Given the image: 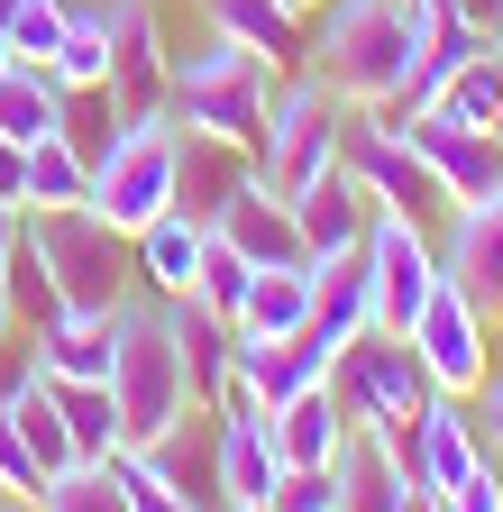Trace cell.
I'll return each instance as SVG.
<instances>
[{
	"instance_id": "24",
	"label": "cell",
	"mask_w": 503,
	"mask_h": 512,
	"mask_svg": "<svg viewBox=\"0 0 503 512\" xmlns=\"http://www.w3.org/2000/svg\"><path fill=\"white\" fill-rule=\"evenodd\" d=\"M202 220H183V211H156L138 238H129V256H138V284L156 293V302H183L193 293V275H202Z\"/></svg>"
},
{
	"instance_id": "23",
	"label": "cell",
	"mask_w": 503,
	"mask_h": 512,
	"mask_svg": "<svg viewBox=\"0 0 503 512\" xmlns=\"http://www.w3.org/2000/svg\"><path fill=\"white\" fill-rule=\"evenodd\" d=\"M293 220H302V247H311V256H348V247L366 238L375 202L348 183V165H330L321 183H302V192H293Z\"/></svg>"
},
{
	"instance_id": "3",
	"label": "cell",
	"mask_w": 503,
	"mask_h": 512,
	"mask_svg": "<svg viewBox=\"0 0 503 512\" xmlns=\"http://www.w3.org/2000/svg\"><path fill=\"white\" fill-rule=\"evenodd\" d=\"M275 83H284V64H266L257 46H238V37H211L202 55H174L165 119L220 128V138L257 147V128H266V110H275Z\"/></svg>"
},
{
	"instance_id": "42",
	"label": "cell",
	"mask_w": 503,
	"mask_h": 512,
	"mask_svg": "<svg viewBox=\"0 0 503 512\" xmlns=\"http://www.w3.org/2000/svg\"><path fill=\"white\" fill-rule=\"evenodd\" d=\"M458 10H467V19H476V28L494 37V19H503V0H458Z\"/></svg>"
},
{
	"instance_id": "44",
	"label": "cell",
	"mask_w": 503,
	"mask_h": 512,
	"mask_svg": "<svg viewBox=\"0 0 503 512\" xmlns=\"http://www.w3.org/2000/svg\"><path fill=\"white\" fill-rule=\"evenodd\" d=\"M494 46H503V19H494Z\"/></svg>"
},
{
	"instance_id": "43",
	"label": "cell",
	"mask_w": 503,
	"mask_h": 512,
	"mask_svg": "<svg viewBox=\"0 0 503 512\" xmlns=\"http://www.w3.org/2000/svg\"><path fill=\"white\" fill-rule=\"evenodd\" d=\"M284 10H302V19H311V10H321V0H284Z\"/></svg>"
},
{
	"instance_id": "37",
	"label": "cell",
	"mask_w": 503,
	"mask_h": 512,
	"mask_svg": "<svg viewBox=\"0 0 503 512\" xmlns=\"http://www.w3.org/2000/svg\"><path fill=\"white\" fill-rule=\"evenodd\" d=\"M0 494H10V503H37V494H46V467H37V448L19 439L10 403H0Z\"/></svg>"
},
{
	"instance_id": "38",
	"label": "cell",
	"mask_w": 503,
	"mask_h": 512,
	"mask_svg": "<svg viewBox=\"0 0 503 512\" xmlns=\"http://www.w3.org/2000/svg\"><path fill=\"white\" fill-rule=\"evenodd\" d=\"M266 512H339V476L330 467H284Z\"/></svg>"
},
{
	"instance_id": "30",
	"label": "cell",
	"mask_w": 503,
	"mask_h": 512,
	"mask_svg": "<svg viewBox=\"0 0 503 512\" xmlns=\"http://www.w3.org/2000/svg\"><path fill=\"white\" fill-rule=\"evenodd\" d=\"M430 110H449V119H467V128H485V138H503V46L485 37L458 74H449V92H439Z\"/></svg>"
},
{
	"instance_id": "12",
	"label": "cell",
	"mask_w": 503,
	"mask_h": 512,
	"mask_svg": "<svg viewBox=\"0 0 503 512\" xmlns=\"http://www.w3.org/2000/svg\"><path fill=\"white\" fill-rule=\"evenodd\" d=\"M330 476H339V512H430V494L412 476V430H366V421H348Z\"/></svg>"
},
{
	"instance_id": "21",
	"label": "cell",
	"mask_w": 503,
	"mask_h": 512,
	"mask_svg": "<svg viewBox=\"0 0 503 512\" xmlns=\"http://www.w3.org/2000/svg\"><path fill=\"white\" fill-rule=\"evenodd\" d=\"M165 330H174V348H183V375H193V403L211 412V403H220V384L238 375V330H229L220 311H202L193 293H183V302H165Z\"/></svg>"
},
{
	"instance_id": "19",
	"label": "cell",
	"mask_w": 503,
	"mask_h": 512,
	"mask_svg": "<svg viewBox=\"0 0 503 512\" xmlns=\"http://www.w3.org/2000/svg\"><path fill=\"white\" fill-rule=\"evenodd\" d=\"M485 46V28L467 19V10H421V46H412V74H403V92L385 101V119H412V110H430L439 92H449V74Z\"/></svg>"
},
{
	"instance_id": "15",
	"label": "cell",
	"mask_w": 503,
	"mask_h": 512,
	"mask_svg": "<svg viewBox=\"0 0 503 512\" xmlns=\"http://www.w3.org/2000/svg\"><path fill=\"white\" fill-rule=\"evenodd\" d=\"M439 275H449V284L494 320V330H503V192H494V202H449Z\"/></svg>"
},
{
	"instance_id": "29",
	"label": "cell",
	"mask_w": 503,
	"mask_h": 512,
	"mask_svg": "<svg viewBox=\"0 0 503 512\" xmlns=\"http://www.w3.org/2000/svg\"><path fill=\"white\" fill-rule=\"evenodd\" d=\"M74 202H92V147L83 128H55L28 147V211H74Z\"/></svg>"
},
{
	"instance_id": "26",
	"label": "cell",
	"mask_w": 503,
	"mask_h": 512,
	"mask_svg": "<svg viewBox=\"0 0 503 512\" xmlns=\"http://www.w3.org/2000/svg\"><path fill=\"white\" fill-rule=\"evenodd\" d=\"M110 348H119V311H55L46 330H28V357L46 375H110Z\"/></svg>"
},
{
	"instance_id": "22",
	"label": "cell",
	"mask_w": 503,
	"mask_h": 512,
	"mask_svg": "<svg viewBox=\"0 0 503 512\" xmlns=\"http://www.w3.org/2000/svg\"><path fill=\"white\" fill-rule=\"evenodd\" d=\"M55 128H74V92L46 74V64H19V55H0V138H55Z\"/></svg>"
},
{
	"instance_id": "14",
	"label": "cell",
	"mask_w": 503,
	"mask_h": 512,
	"mask_svg": "<svg viewBox=\"0 0 503 512\" xmlns=\"http://www.w3.org/2000/svg\"><path fill=\"white\" fill-rule=\"evenodd\" d=\"M485 467V439H476V403L467 394H430L412 421V476L430 494V512H458L467 476Z\"/></svg>"
},
{
	"instance_id": "33",
	"label": "cell",
	"mask_w": 503,
	"mask_h": 512,
	"mask_svg": "<svg viewBox=\"0 0 503 512\" xmlns=\"http://www.w3.org/2000/svg\"><path fill=\"white\" fill-rule=\"evenodd\" d=\"M0 311H10L19 330H46V320L65 311V293H55V275H46V256H37L28 220H19V256H10V284H0Z\"/></svg>"
},
{
	"instance_id": "16",
	"label": "cell",
	"mask_w": 503,
	"mask_h": 512,
	"mask_svg": "<svg viewBox=\"0 0 503 512\" xmlns=\"http://www.w3.org/2000/svg\"><path fill=\"white\" fill-rule=\"evenodd\" d=\"M211 238H229V247L247 256V266H311V247H302V220H293V202H284L275 183H257V174H247V183L229 192V202L211 211Z\"/></svg>"
},
{
	"instance_id": "41",
	"label": "cell",
	"mask_w": 503,
	"mask_h": 512,
	"mask_svg": "<svg viewBox=\"0 0 503 512\" xmlns=\"http://www.w3.org/2000/svg\"><path fill=\"white\" fill-rule=\"evenodd\" d=\"M19 220H28L19 202H0V284H10V256H19Z\"/></svg>"
},
{
	"instance_id": "17",
	"label": "cell",
	"mask_w": 503,
	"mask_h": 512,
	"mask_svg": "<svg viewBox=\"0 0 503 512\" xmlns=\"http://www.w3.org/2000/svg\"><path fill=\"white\" fill-rule=\"evenodd\" d=\"M247 174H257V147L220 138V128H183V119H174V211H183V220L211 229V211L229 202Z\"/></svg>"
},
{
	"instance_id": "40",
	"label": "cell",
	"mask_w": 503,
	"mask_h": 512,
	"mask_svg": "<svg viewBox=\"0 0 503 512\" xmlns=\"http://www.w3.org/2000/svg\"><path fill=\"white\" fill-rule=\"evenodd\" d=\"M0 202L28 211V147H19V138H0Z\"/></svg>"
},
{
	"instance_id": "7",
	"label": "cell",
	"mask_w": 503,
	"mask_h": 512,
	"mask_svg": "<svg viewBox=\"0 0 503 512\" xmlns=\"http://www.w3.org/2000/svg\"><path fill=\"white\" fill-rule=\"evenodd\" d=\"M92 211L129 238L174 211V119H110V138L92 147Z\"/></svg>"
},
{
	"instance_id": "35",
	"label": "cell",
	"mask_w": 503,
	"mask_h": 512,
	"mask_svg": "<svg viewBox=\"0 0 503 512\" xmlns=\"http://www.w3.org/2000/svg\"><path fill=\"white\" fill-rule=\"evenodd\" d=\"M101 467H110V494H119V512H183V503H174V485H165V467H156V448L119 439Z\"/></svg>"
},
{
	"instance_id": "8",
	"label": "cell",
	"mask_w": 503,
	"mask_h": 512,
	"mask_svg": "<svg viewBox=\"0 0 503 512\" xmlns=\"http://www.w3.org/2000/svg\"><path fill=\"white\" fill-rule=\"evenodd\" d=\"M357 266H366L375 320H385V330H412V311H421L430 284H439V238H430L421 211H375L366 238H357Z\"/></svg>"
},
{
	"instance_id": "34",
	"label": "cell",
	"mask_w": 503,
	"mask_h": 512,
	"mask_svg": "<svg viewBox=\"0 0 503 512\" xmlns=\"http://www.w3.org/2000/svg\"><path fill=\"white\" fill-rule=\"evenodd\" d=\"M65 19H74V0H0V55L46 64L65 46Z\"/></svg>"
},
{
	"instance_id": "18",
	"label": "cell",
	"mask_w": 503,
	"mask_h": 512,
	"mask_svg": "<svg viewBox=\"0 0 503 512\" xmlns=\"http://www.w3.org/2000/svg\"><path fill=\"white\" fill-rule=\"evenodd\" d=\"M275 476H284V458H275V439H266V412L247 421V412H220V439H211V485H220V503L229 512H266L275 503Z\"/></svg>"
},
{
	"instance_id": "1",
	"label": "cell",
	"mask_w": 503,
	"mask_h": 512,
	"mask_svg": "<svg viewBox=\"0 0 503 512\" xmlns=\"http://www.w3.org/2000/svg\"><path fill=\"white\" fill-rule=\"evenodd\" d=\"M321 28L302 37V64L321 74L348 110H385L412 74L421 46V0H321Z\"/></svg>"
},
{
	"instance_id": "10",
	"label": "cell",
	"mask_w": 503,
	"mask_h": 512,
	"mask_svg": "<svg viewBox=\"0 0 503 512\" xmlns=\"http://www.w3.org/2000/svg\"><path fill=\"white\" fill-rule=\"evenodd\" d=\"M403 339H412V357L430 366L439 394H467V403H476V384L494 375V320H485L449 275L430 284V302L412 311V330H403Z\"/></svg>"
},
{
	"instance_id": "5",
	"label": "cell",
	"mask_w": 503,
	"mask_h": 512,
	"mask_svg": "<svg viewBox=\"0 0 503 512\" xmlns=\"http://www.w3.org/2000/svg\"><path fill=\"white\" fill-rule=\"evenodd\" d=\"M28 238L46 256L55 293H65V311H119V293L138 284L129 229H110L92 202H74V211H28Z\"/></svg>"
},
{
	"instance_id": "13",
	"label": "cell",
	"mask_w": 503,
	"mask_h": 512,
	"mask_svg": "<svg viewBox=\"0 0 503 512\" xmlns=\"http://www.w3.org/2000/svg\"><path fill=\"white\" fill-rule=\"evenodd\" d=\"M394 128L421 147L439 202H494V192H503V138H485V128H467V119H449V110H412V119H394Z\"/></svg>"
},
{
	"instance_id": "9",
	"label": "cell",
	"mask_w": 503,
	"mask_h": 512,
	"mask_svg": "<svg viewBox=\"0 0 503 512\" xmlns=\"http://www.w3.org/2000/svg\"><path fill=\"white\" fill-rule=\"evenodd\" d=\"M339 165H348V183L366 192L375 211H421V220H430V211H449V202H439V183H430V165H421V147L403 138L385 110H348Z\"/></svg>"
},
{
	"instance_id": "28",
	"label": "cell",
	"mask_w": 503,
	"mask_h": 512,
	"mask_svg": "<svg viewBox=\"0 0 503 512\" xmlns=\"http://www.w3.org/2000/svg\"><path fill=\"white\" fill-rule=\"evenodd\" d=\"M311 330V266H257L238 302V339H293Z\"/></svg>"
},
{
	"instance_id": "2",
	"label": "cell",
	"mask_w": 503,
	"mask_h": 512,
	"mask_svg": "<svg viewBox=\"0 0 503 512\" xmlns=\"http://www.w3.org/2000/svg\"><path fill=\"white\" fill-rule=\"evenodd\" d=\"M110 403H119V439H165L193 403V375H183V348L165 330V302L147 284H129V302H119V348H110Z\"/></svg>"
},
{
	"instance_id": "6",
	"label": "cell",
	"mask_w": 503,
	"mask_h": 512,
	"mask_svg": "<svg viewBox=\"0 0 503 512\" xmlns=\"http://www.w3.org/2000/svg\"><path fill=\"white\" fill-rule=\"evenodd\" d=\"M330 394H339V412H348V421H366V430H412V421H421V403L439 394V384H430V366L412 357V339H403V330L366 320V330L330 357Z\"/></svg>"
},
{
	"instance_id": "36",
	"label": "cell",
	"mask_w": 503,
	"mask_h": 512,
	"mask_svg": "<svg viewBox=\"0 0 503 512\" xmlns=\"http://www.w3.org/2000/svg\"><path fill=\"white\" fill-rule=\"evenodd\" d=\"M247 275H257V266H247V256H238L229 238H202V275H193V302H202V311H220L229 330H238V302H247Z\"/></svg>"
},
{
	"instance_id": "20",
	"label": "cell",
	"mask_w": 503,
	"mask_h": 512,
	"mask_svg": "<svg viewBox=\"0 0 503 512\" xmlns=\"http://www.w3.org/2000/svg\"><path fill=\"white\" fill-rule=\"evenodd\" d=\"M266 439H275L284 467H330L339 439H348V412H339V394H330V375L302 384V394H284V403L266 412Z\"/></svg>"
},
{
	"instance_id": "27",
	"label": "cell",
	"mask_w": 503,
	"mask_h": 512,
	"mask_svg": "<svg viewBox=\"0 0 503 512\" xmlns=\"http://www.w3.org/2000/svg\"><path fill=\"white\" fill-rule=\"evenodd\" d=\"M202 28L211 37H238V46H257L266 64H302V10H284V0H193Z\"/></svg>"
},
{
	"instance_id": "11",
	"label": "cell",
	"mask_w": 503,
	"mask_h": 512,
	"mask_svg": "<svg viewBox=\"0 0 503 512\" xmlns=\"http://www.w3.org/2000/svg\"><path fill=\"white\" fill-rule=\"evenodd\" d=\"M101 28H110V83H101V101L119 119H165L174 55H165V28H156V0H101Z\"/></svg>"
},
{
	"instance_id": "25",
	"label": "cell",
	"mask_w": 503,
	"mask_h": 512,
	"mask_svg": "<svg viewBox=\"0 0 503 512\" xmlns=\"http://www.w3.org/2000/svg\"><path fill=\"white\" fill-rule=\"evenodd\" d=\"M375 320V293H366V266H357V247L348 256H311V339H321L330 357Z\"/></svg>"
},
{
	"instance_id": "32",
	"label": "cell",
	"mask_w": 503,
	"mask_h": 512,
	"mask_svg": "<svg viewBox=\"0 0 503 512\" xmlns=\"http://www.w3.org/2000/svg\"><path fill=\"white\" fill-rule=\"evenodd\" d=\"M46 74H55V83H65L74 101L110 83V28H101V10H74V19H65V46H55V55H46Z\"/></svg>"
},
{
	"instance_id": "39",
	"label": "cell",
	"mask_w": 503,
	"mask_h": 512,
	"mask_svg": "<svg viewBox=\"0 0 503 512\" xmlns=\"http://www.w3.org/2000/svg\"><path fill=\"white\" fill-rule=\"evenodd\" d=\"M476 439L503 458V375H485V384H476Z\"/></svg>"
},
{
	"instance_id": "31",
	"label": "cell",
	"mask_w": 503,
	"mask_h": 512,
	"mask_svg": "<svg viewBox=\"0 0 503 512\" xmlns=\"http://www.w3.org/2000/svg\"><path fill=\"white\" fill-rule=\"evenodd\" d=\"M55 384V412H65L83 458H110L119 448V403H110V375H46Z\"/></svg>"
},
{
	"instance_id": "4",
	"label": "cell",
	"mask_w": 503,
	"mask_h": 512,
	"mask_svg": "<svg viewBox=\"0 0 503 512\" xmlns=\"http://www.w3.org/2000/svg\"><path fill=\"white\" fill-rule=\"evenodd\" d=\"M339 138H348V101L311 74V64H293V74L275 83V110L257 128V183H275L284 202L302 183H321L339 165Z\"/></svg>"
}]
</instances>
